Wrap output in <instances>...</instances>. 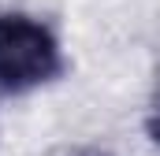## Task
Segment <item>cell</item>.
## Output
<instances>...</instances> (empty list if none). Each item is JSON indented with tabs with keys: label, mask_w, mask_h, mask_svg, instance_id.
Instances as JSON below:
<instances>
[{
	"label": "cell",
	"mask_w": 160,
	"mask_h": 156,
	"mask_svg": "<svg viewBox=\"0 0 160 156\" xmlns=\"http://www.w3.org/2000/svg\"><path fill=\"white\" fill-rule=\"evenodd\" d=\"M63 71L56 34L22 11H0V89L26 93Z\"/></svg>",
	"instance_id": "obj_1"
},
{
	"label": "cell",
	"mask_w": 160,
	"mask_h": 156,
	"mask_svg": "<svg viewBox=\"0 0 160 156\" xmlns=\"http://www.w3.org/2000/svg\"><path fill=\"white\" fill-rule=\"evenodd\" d=\"M149 134H153V141L160 145V112L153 115V123H149Z\"/></svg>",
	"instance_id": "obj_2"
},
{
	"label": "cell",
	"mask_w": 160,
	"mask_h": 156,
	"mask_svg": "<svg viewBox=\"0 0 160 156\" xmlns=\"http://www.w3.org/2000/svg\"><path fill=\"white\" fill-rule=\"evenodd\" d=\"M75 156H108V153H101V149H82V153H75Z\"/></svg>",
	"instance_id": "obj_3"
}]
</instances>
